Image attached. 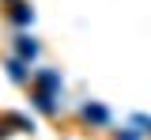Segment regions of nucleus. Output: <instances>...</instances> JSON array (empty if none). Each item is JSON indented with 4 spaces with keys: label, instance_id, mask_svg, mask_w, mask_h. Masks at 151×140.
Masks as SVG:
<instances>
[{
    "label": "nucleus",
    "instance_id": "nucleus-1",
    "mask_svg": "<svg viewBox=\"0 0 151 140\" xmlns=\"http://www.w3.org/2000/svg\"><path fill=\"white\" fill-rule=\"evenodd\" d=\"M15 19H19V23H27V19H30V12H27L23 4H15Z\"/></svg>",
    "mask_w": 151,
    "mask_h": 140
}]
</instances>
